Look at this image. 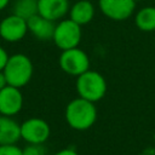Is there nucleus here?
<instances>
[{
    "label": "nucleus",
    "instance_id": "obj_1",
    "mask_svg": "<svg viewBox=\"0 0 155 155\" xmlns=\"http://www.w3.org/2000/svg\"><path fill=\"white\" fill-rule=\"evenodd\" d=\"M96 120L97 108L93 102L79 97L68 103L65 108V121L71 128L85 131L90 128Z\"/></svg>",
    "mask_w": 155,
    "mask_h": 155
},
{
    "label": "nucleus",
    "instance_id": "obj_2",
    "mask_svg": "<svg viewBox=\"0 0 155 155\" xmlns=\"http://www.w3.org/2000/svg\"><path fill=\"white\" fill-rule=\"evenodd\" d=\"M7 85L23 87L29 84L33 78L34 65L31 59L24 53H15L8 57L5 68L2 69Z\"/></svg>",
    "mask_w": 155,
    "mask_h": 155
},
{
    "label": "nucleus",
    "instance_id": "obj_3",
    "mask_svg": "<svg viewBox=\"0 0 155 155\" xmlns=\"http://www.w3.org/2000/svg\"><path fill=\"white\" fill-rule=\"evenodd\" d=\"M76 91L79 97L90 102L101 101L107 93V81L102 74L94 70H87L78 76Z\"/></svg>",
    "mask_w": 155,
    "mask_h": 155
},
{
    "label": "nucleus",
    "instance_id": "obj_4",
    "mask_svg": "<svg viewBox=\"0 0 155 155\" xmlns=\"http://www.w3.org/2000/svg\"><path fill=\"white\" fill-rule=\"evenodd\" d=\"M81 36H82L81 25L68 18V19H61L56 24L52 40L59 50L64 51L73 47H78L81 41Z\"/></svg>",
    "mask_w": 155,
    "mask_h": 155
},
{
    "label": "nucleus",
    "instance_id": "obj_5",
    "mask_svg": "<svg viewBox=\"0 0 155 155\" xmlns=\"http://www.w3.org/2000/svg\"><path fill=\"white\" fill-rule=\"evenodd\" d=\"M58 63L64 73L76 78L90 69V58L79 46L62 51Z\"/></svg>",
    "mask_w": 155,
    "mask_h": 155
},
{
    "label": "nucleus",
    "instance_id": "obj_6",
    "mask_svg": "<svg viewBox=\"0 0 155 155\" xmlns=\"http://www.w3.org/2000/svg\"><path fill=\"white\" fill-rule=\"evenodd\" d=\"M51 133L50 125L40 117H30L21 124V138L28 144H44Z\"/></svg>",
    "mask_w": 155,
    "mask_h": 155
},
{
    "label": "nucleus",
    "instance_id": "obj_7",
    "mask_svg": "<svg viewBox=\"0 0 155 155\" xmlns=\"http://www.w3.org/2000/svg\"><path fill=\"white\" fill-rule=\"evenodd\" d=\"M28 33L27 19L11 13L0 21V38L6 42L21 41Z\"/></svg>",
    "mask_w": 155,
    "mask_h": 155
},
{
    "label": "nucleus",
    "instance_id": "obj_8",
    "mask_svg": "<svg viewBox=\"0 0 155 155\" xmlns=\"http://www.w3.org/2000/svg\"><path fill=\"white\" fill-rule=\"evenodd\" d=\"M102 13L113 21H125L133 15L136 2L133 0H98Z\"/></svg>",
    "mask_w": 155,
    "mask_h": 155
},
{
    "label": "nucleus",
    "instance_id": "obj_9",
    "mask_svg": "<svg viewBox=\"0 0 155 155\" xmlns=\"http://www.w3.org/2000/svg\"><path fill=\"white\" fill-rule=\"evenodd\" d=\"M23 94L21 88L6 85L0 90V115L15 116L23 108Z\"/></svg>",
    "mask_w": 155,
    "mask_h": 155
},
{
    "label": "nucleus",
    "instance_id": "obj_10",
    "mask_svg": "<svg viewBox=\"0 0 155 155\" xmlns=\"http://www.w3.org/2000/svg\"><path fill=\"white\" fill-rule=\"evenodd\" d=\"M69 8V0H38V13L53 22L61 21Z\"/></svg>",
    "mask_w": 155,
    "mask_h": 155
},
{
    "label": "nucleus",
    "instance_id": "obj_11",
    "mask_svg": "<svg viewBox=\"0 0 155 155\" xmlns=\"http://www.w3.org/2000/svg\"><path fill=\"white\" fill-rule=\"evenodd\" d=\"M27 25H28V31L31 33L34 38L39 40H50L53 36L56 23L36 13L29 19H27Z\"/></svg>",
    "mask_w": 155,
    "mask_h": 155
},
{
    "label": "nucleus",
    "instance_id": "obj_12",
    "mask_svg": "<svg viewBox=\"0 0 155 155\" xmlns=\"http://www.w3.org/2000/svg\"><path fill=\"white\" fill-rule=\"evenodd\" d=\"M21 139V125L11 116L0 115V145L17 144Z\"/></svg>",
    "mask_w": 155,
    "mask_h": 155
},
{
    "label": "nucleus",
    "instance_id": "obj_13",
    "mask_svg": "<svg viewBox=\"0 0 155 155\" xmlns=\"http://www.w3.org/2000/svg\"><path fill=\"white\" fill-rule=\"evenodd\" d=\"M69 18L79 25L88 24L94 16V6L90 0H79L69 8Z\"/></svg>",
    "mask_w": 155,
    "mask_h": 155
},
{
    "label": "nucleus",
    "instance_id": "obj_14",
    "mask_svg": "<svg viewBox=\"0 0 155 155\" xmlns=\"http://www.w3.org/2000/svg\"><path fill=\"white\" fill-rule=\"evenodd\" d=\"M134 23L142 31H155V7L145 6L140 8L136 13Z\"/></svg>",
    "mask_w": 155,
    "mask_h": 155
},
{
    "label": "nucleus",
    "instance_id": "obj_15",
    "mask_svg": "<svg viewBox=\"0 0 155 155\" xmlns=\"http://www.w3.org/2000/svg\"><path fill=\"white\" fill-rule=\"evenodd\" d=\"M12 13L29 19L38 13V0H16L12 6Z\"/></svg>",
    "mask_w": 155,
    "mask_h": 155
},
{
    "label": "nucleus",
    "instance_id": "obj_16",
    "mask_svg": "<svg viewBox=\"0 0 155 155\" xmlns=\"http://www.w3.org/2000/svg\"><path fill=\"white\" fill-rule=\"evenodd\" d=\"M0 155H23V151L17 144H2L0 145Z\"/></svg>",
    "mask_w": 155,
    "mask_h": 155
},
{
    "label": "nucleus",
    "instance_id": "obj_17",
    "mask_svg": "<svg viewBox=\"0 0 155 155\" xmlns=\"http://www.w3.org/2000/svg\"><path fill=\"white\" fill-rule=\"evenodd\" d=\"M23 155H45V148L42 144H28L22 149Z\"/></svg>",
    "mask_w": 155,
    "mask_h": 155
},
{
    "label": "nucleus",
    "instance_id": "obj_18",
    "mask_svg": "<svg viewBox=\"0 0 155 155\" xmlns=\"http://www.w3.org/2000/svg\"><path fill=\"white\" fill-rule=\"evenodd\" d=\"M8 57H10V56H8L7 51H6L2 46H0V70H2V69L5 68Z\"/></svg>",
    "mask_w": 155,
    "mask_h": 155
},
{
    "label": "nucleus",
    "instance_id": "obj_19",
    "mask_svg": "<svg viewBox=\"0 0 155 155\" xmlns=\"http://www.w3.org/2000/svg\"><path fill=\"white\" fill-rule=\"evenodd\" d=\"M53 155H79V154H78V151H75L71 148H65V149H62V150L57 151Z\"/></svg>",
    "mask_w": 155,
    "mask_h": 155
},
{
    "label": "nucleus",
    "instance_id": "obj_20",
    "mask_svg": "<svg viewBox=\"0 0 155 155\" xmlns=\"http://www.w3.org/2000/svg\"><path fill=\"white\" fill-rule=\"evenodd\" d=\"M6 85H7V81H6V78H5V75H4V71L0 70V90L4 88Z\"/></svg>",
    "mask_w": 155,
    "mask_h": 155
},
{
    "label": "nucleus",
    "instance_id": "obj_21",
    "mask_svg": "<svg viewBox=\"0 0 155 155\" xmlns=\"http://www.w3.org/2000/svg\"><path fill=\"white\" fill-rule=\"evenodd\" d=\"M10 4V0H0V11H2L4 8H6Z\"/></svg>",
    "mask_w": 155,
    "mask_h": 155
},
{
    "label": "nucleus",
    "instance_id": "obj_22",
    "mask_svg": "<svg viewBox=\"0 0 155 155\" xmlns=\"http://www.w3.org/2000/svg\"><path fill=\"white\" fill-rule=\"evenodd\" d=\"M133 1H134V2H137V1H142V0H133Z\"/></svg>",
    "mask_w": 155,
    "mask_h": 155
}]
</instances>
